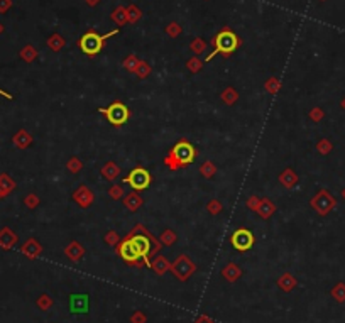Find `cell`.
Returning a JSON list of instances; mask_svg holds the SVG:
<instances>
[{"mask_svg": "<svg viewBox=\"0 0 345 323\" xmlns=\"http://www.w3.org/2000/svg\"><path fill=\"white\" fill-rule=\"evenodd\" d=\"M322 2H325V0H322Z\"/></svg>", "mask_w": 345, "mask_h": 323, "instance_id": "cell-52", "label": "cell"}, {"mask_svg": "<svg viewBox=\"0 0 345 323\" xmlns=\"http://www.w3.org/2000/svg\"><path fill=\"white\" fill-rule=\"evenodd\" d=\"M127 15H129L130 24H136V22H139L142 19V10L139 9L136 3H130V5L127 7Z\"/></svg>", "mask_w": 345, "mask_h": 323, "instance_id": "cell-28", "label": "cell"}, {"mask_svg": "<svg viewBox=\"0 0 345 323\" xmlns=\"http://www.w3.org/2000/svg\"><path fill=\"white\" fill-rule=\"evenodd\" d=\"M162 163H164V166L168 168V169H171V171H178V169H180V168H178V164H176V161L173 159V156L169 154V152L164 156V159H162Z\"/></svg>", "mask_w": 345, "mask_h": 323, "instance_id": "cell-40", "label": "cell"}, {"mask_svg": "<svg viewBox=\"0 0 345 323\" xmlns=\"http://www.w3.org/2000/svg\"><path fill=\"white\" fill-rule=\"evenodd\" d=\"M26 205H27L29 208H36V207L39 205V198H38L36 195H29V196L26 198Z\"/></svg>", "mask_w": 345, "mask_h": 323, "instance_id": "cell-46", "label": "cell"}, {"mask_svg": "<svg viewBox=\"0 0 345 323\" xmlns=\"http://www.w3.org/2000/svg\"><path fill=\"white\" fill-rule=\"evenodd\" d=\"M149 267H151V269H153L157 276H162V274L168 273L169 267H171V264H169V261L164 257V255L157 254V255H154V257L151 259Z\"/></svg>", "mask_w": 345, "mask_h": 323, "instance_id": "cell-13", "label": "cell"}, {"mask_svg": "<svg viewBox=\"0 0 345 323\" xmlns=\"http://www.w3.org/2000/svg\"><path fill=\"white\" fill-rule=\"evenodd\" d=\"M220 98L225 105H233V104H237V100H239V93H237V90L233 88V86H227V88L222 92Z\"/></svg>", "mask_w": 345, "mask_h": 323, "instance_id": "cell-22", "label": "cell"}, {"mask_svg": "<svg viewBox=\"0 0 345 323\" xmlns=\"http://www.w3.org/2000/svg\"><path fill=\"white\" fill-rule=\"evenodd\" d=\"M159 242L162 244V246H166V247H171V246H174V244L178 242V235H176V232L171 230V228H166V230L161 234Z\"/></svg>", "mask_w": 345, "mask_h": 323, "instance_id": "cell-24", "label": "cell"}, {"mask_svg": "<svg viewBox=\"0 0 345 323\" xmlns=\"http://www.w3.org/2000/svg\"><path fill=\"white\" fill-rule=\"evenodd\" d=\"M110 19H112V21H114L118 27L127 24V22H129V15H127V7H122V5L115 7L114 12L110 14Z\"/></svg>", "mask_w": 345, "mask_h": 323, "instance_id": "cell-21", "label": "cell"}, {"mask_svg": "<svg viewBox=\"0 0 345 323\" xmlns=\"http://www.w3.org/2000/svg\"><path fill=\"white\" fill-rule=\"evenodd\" d=\"M332 294H334V296L339 299V301H344V299H345V286L344 285H339L334 291H332Z\"/></svg>", "mask_w": 345, "mask_h": 323, "instance_id": "cell-43", "label": "cell"}, {"mask_svg": "<svg viewBox=\"0 0 345 323\" xmlns=\"http://www.w3.org/2000/svg\"><path fill=\"white\" fill-rule=\"evenodd\" d=\"M105 244H109V246H112V247H117L118 246V242H120V237H118V234L115 230H109L105 234Z\"/></svg>", "mask_w": 345, "mask_h": 323, "instance_id": "cell-38", "label": "cell"}, {"mask_svg": "<svg viewBox=\"0 0 345 323\" xmlns=\"http://www.w3.org/2000/svg\"><path fill=\"white\" fill-rule=\"evenodd\" d=\"M22 252L27 255L29 259H36L38 255H41V252H42V246L38 242L36 239H29L26 244L22 246Z\"/></svg>", "mask_w": 345, "mask_h": 323, "instance_id": "cell-18", "label": "cell"}, {"mask_svg": "<svg viewBox=\"0 0 345 323\" xmlns=\"http://www.w3.org/2000/svg\"><path fill=\"white\" fill-rule=\"evenodd\" d=\"M316 147H318V151L322 152V154H328V152H330V149H332V145L328 144L327 141H322V143H318Z\"/></svg>", "mask_w": 345, "mask_h": 323, "instance_id": "cell-47", "label": "cell"}, {"mask_svg": "<svg viewBox=\"0 0 345 323\" xmlns=\"http://www.w3.org/2000/svg\"><path fill=\"white\" fill-rule=\"evenodd\" d=\"M322 117H323V112H322V108H318V107H315L310 112V119L311 120H315V122H318V120H322Z\"/></svg>", "mask_w": 345, "mask_h": 323, "instance_id": "cell-45", "label": "cell"}, {"mask_svg": "<svg viewBox=\"0 0 345 323\" xmlns=\"http://www.w3.org/2000/svg\"><path fill=\"white\" fill-rule=\"evenodd\" d=\"M100 175L104 176L107 181H115V179L118 178V176H120V168H118L117 163H114V161H109V163H105L104 166H102Z\"/></svg>", "mask_w": 345, "mask_h": 323, "instance_id": "cell-16", "label": "cell"}, {"mask_svg": "<svg viewBox=\"0 0 345 323\" xmlns=\"http://www.w3.org/2000/svg\"><path fill=\"white\" fill-rule=\"evenodd\" d=\"M38 306L42 311L49 310L51 306H53V299H51V296H47V294H41V296L38 298Z\"/></svg>", "mask_w": 345, "mask_h": 323, "instance_id": "cell-39", "label": "cell"}, {"mask_svg": "<svg viewBox=\"0 0 345 323\" xmlns=\"http://www.w3.org/2000/svg\"><path fill=\"white\" fill-rule=\"evenodd\" d=\"M257 215L261 216V218H264V220H268V218H271L272 215H274V212H276V205L272 203V200H269V198H263L259 202V207H257Z\"/></svg>", "mask_w": 345, "mask_h": 323, "instance_id": "cell-15", "label": "cell"}, {"mask_svg": "<svg viewBox=\"0 0 345 323\" xmlns=\"http://www.w3.org/2000/svg\"><path fill=\"white\" fill-rule=\"evenodd\" d=\"M151 181H153V176H151V173L148 171L146 168L142 166H137L134 168L132 171L129 173V175L124 178V183L129 184L130 188H132L134 191H144L149 188Z\"/></svg>", "mask_w": 345, "mask_h": 323, "instance_id": "cell-6", "label": "cell"}, {"mask_svg": "<svg viewBox=\"0 0 345 323\" xmlns=\"http://www.w3.org/2000/svg\"><path fill=\"white\" fill-rule=\"evenodd\" d=\"M169 271H171L180 281H188V279L195 274L196 266L188 255H178L176 261H174L171 264V267H169Z\"/></svg>", "mask_w": 345, "mask_h": 323, "instance_id": "cell-7", "label": "cell"}, {"mask_svg": "<svg viewBox=\"0 0 345 323\" xmlns=\"http://www.w3.org/2000/svg\"><path fill=\"white\" fill-rule=\"evenodd\" d=\"M212 44H215V49L207 56V61H212L217 54H224L225 58L230 56L237 48H239L240 41L239 37L235 36V33H232L230 29H222L219 34L215 36V39H212Z\"/></svg>", "mask_w": 345, "mask_h": 323, "instance_id": "cell-1", "label": "cell"}, {"mask_svg": "<svg viewBox=\"0 0 345 323\" xmlns=\"http://www.w3.org/2000/svg\"><path fill=\"white\" fill-rule=\"evenodd\" d=\"M151 72H153V68H151V65L149 63H146V61H139V66H137V70L134 73L137 74L141 80H146V78L149 76Z\"/></svg>", "mask_w": 345, "mask_h": 323, "instance_id": "cell-34", "label": "cell"}, {"mask_svg": "<svg viewBox=\"0 0 345 323\" xmlns=\"http://www.w3.org/2000/svg\"><path fill=\"white\" fill-rule=\"evenodd\" d=\"M195 323H213V320L210 317H207V315H200L195 320Z\"/></svg>", "mask_w": 345, "mask_h": 323, "instance_id": "cell-48", "label": "cell"}, {"mask_svg": "<svg viewBox=\"0 0 345 323\" xmlns=\"http://www.w3.org/2000/svg\"><path fill=\"white\" fill-rule=\"evenodd\" d=\"M190 49L195 54H203L207 51V41H203L201 37H195L192 41V44H190Z\"/></svg>", "mask_w": 345, "mask_h": 323, "instance_id": "cell-32", "label": "cell"}, {"mask_svg": "<svg viewBox=\"0 0 345 323\" xmlns=\"http://www.w3.org/2000/svg\"><path fill=\"white\" fill-rule=\"evenodd\" d=\"M86 2V5L88 7H97L98 3H100V0H85Z\"/></svg>", "mask_w": 345, "mask_h": 323, "instance_id": "cell-49", "label": "cell"}, {"mask_svg": "<svg viewBox=\"0 0 345 323\" xmlns=\"http://www.w3.org/2000/svg\"><path fill=\"white\" fill-rule=\"evenodd\" d=\"M181 33H183V27H181L178 22H169L168 26H166V34H168L169 37H180Z\"/></svg>", "mask_w": 345, "mask_h": 323, "instance_id": "cell-37", "label": "cell"}, {"mask_svg": "<svg viewBox=\"0 0 345 323\" xmlns=\"http://www.w3.org/2000/svg\"><path fill=\"white\" fill-rule=\"evenodd\" d=\"M230 244L235 251L245 252L256 244V237L249 228H237L232 235H230Z\"/></svg>", "mask_w": 345, "mask_h": 323, "instance_id": "cell-8", "label": "cell"}, {"mask_svg": "<svg viewBox=\"0 0 345 323\" xmlns=\"http://www.w3.org/2000/svg\"><path fill=\"white\" fill-rule=\"evenodd\" d=\"M117 33H118V27L114 31H110V33H107L105 36H100V34H97L95 31H88V33L83 34L81 39L78 41V46H80V49L86 54V56H97V54L104 49V44H105L107 39L115 36Z\"/></svg>", "mask_w": 345, "mask_h": 323, "instance_id": "cell-2", "label": "cell"}, {"mask_svg": "<svg viewBox=\"0 0 345 323\" xmlns=\"http://www.w3.org/2000/svg\"><path fill=\"white\" fill-rule=\"evenodd\" d=\"M264 88L268 90V93H271V95H277V93L281 92V88H283V83H281L276 76H271L266 80Z\"/></svg>", "mask_w": 345, "mask_h": 323, "instance_id": "cell-25", "label": "cell"}, {"mask_svg": "<svg viewBox=\"0 0 345 323\" xmlns=\"http://www.w3.org/2000/svg\"><path fill=\"white\" fill-rule=\"evenodd\" d=\"M259 202H261V198H257V196H249L247 202H245V205H247L249 210L256 212L257 207H259Z\"/></svg>", "mask_w": 345, "mask_h": 323, "instance_id": "cell-42", "label": "cell"}, {"mask_svg": "<svg viewBox=\"0 0 345 323\" xmlns=\"http://www.w3.org/2000/svg\"><path fill=\"white\" fill-rule=\"evenodd\" d=\"M200 175L207 179H212L213 176L217 175V166L212 163V161H205V163L200 166Z\"/></svg>", "mask_w": 345, "mask_h": 323, "instance_id": "cell-26", "label": "cell"}, {"mask_svg": "<svg viewBox=\"0 0 345 323\" xmlns=\"http://www.w3.org/2000/svg\"><path fill=\"white\" fill-rule=\"evenodd\" d=\"M334 205H335L334 198H332V196L328 195L327 191H320L318 195H316L315 198L311 200V207L315 208L318 214H322V215L328 214V212L332 210V207H334Z\"/></svg>", "mask_w": 345, "mask_h": 323, "instance_id": "cell-10", "label": "cell"}, {"mask_svg": "<svg viewBox=\"0 0 345 323\" xmlns=\"http://www.w3.org/2000/svg\"><path fill=\"white\" fill-rule=\"evenodd\" d=\"M15 240H17V237H15L14 234L9 230V228H3V232H2V235H0V244H2L3 247H12L15 244Z\"/></svg>", "mask_w": 345, "mask_h": 323, "instance_id": "cell-29", "label": "cell"}, {"mask_svg": "<svg viewBox=\"0 0 345 323\" xmlns=\"http://www.w3.org/2000/svg\"><path fill=\"white\" fill-rule=\"evenodd\" d=\"M344 196H345V191H344Z\"/></svg>", "mask_w": 345, "mask_h": 323, "instance_id": "cell-51", "label": "cell"}, {"mask_svg": "<svg viewBox=\"0 0 345 323\" xmlns=\"http://www.w3.org/2000/svg\"><path fill=\"white\" fill-rule=\"evenodd\" d=\"M117 249V254L120 255L124 261L129 264V266H136V267H142V266H146L144 261H142V257H141V254H139V251H137V247L134 246V242H132V239L127 235V237L124 240H120L118 242V246L115 247Z\"/></svg>", "mask_w": 345, "mask_h": 323, "instance_id": "cell-5", "label": "cell"}, {"mask_svg": "<svg viewBox=\"0 0 345 323\" xmlns=\"http://www.w3.org/2000/svg\"><path fill=\"white\" fill-rule=\"evenodd\" d=\"M109 196L112 200H115V202H118V200H124L125 196V190L122 184H112V186L109 188Z\"/></svg>", "mask_w": 345, "mask_h": 323, "instance_id": "cell-31", "label": "cell"}, {"mask_svg": "<svg viewBox=\"0 0 345 323\" xmlns=\"http://www.w3.org/2000/svg\"><path fill=\"white\" fill-rule=\"evenodd\" d=\"M139 61L141 60H139L136 54H129V56L122 61V68H125V72H129V73H134L139 66Z\"/></svg>", "mask_w": 345, "mask_h": 323, "instance_id": "cell-27", "label": "cell"}, {"mask_svg": "<svg viewBox=\"0 0 345 323\" xmlns=\"http://www.w3.org/2000/svg\"><path fill=\"white\" fill-rule=\"evenodd\" d=\"M36 56H38V53H36L33 48H26V49L22 51V58L26 61H33Z\"/></svg>", "mask_w": 345, "mask_h": 323, "instance_id": "cell-44", "label": "cell"}, {"mask_svg": "<svg viewBox=\"0 0 345 323\" xmlns=\"http://www.w3.org/2000/svg\"><path fill=\"white\" fill-rule=\"evenodd\" d=\"M100 113H104L105 119L112 125H115V127H120V125H124L130 119V110L122 102H114L107 108H100Z\"/></svg>", "mask_w": 345, "mask_h": 323, "instance_id": "cell-4", "label": "cell"}, {"mask_svg": "<svg viewBox=\"0 0 345 323\" xmlns=\"http://www.w3.org/2000/svg\"><path fill=\"white\" fill-rule=\"evenodd\" d=\"M14 143L19 145L21 149H26L27 145H29L31 143H33V137L29 136V132H26V131H21L15 136V139H14Z\"/></svg>", "mask_w": 345, "mask_h": 323, "instance_id": "cell-30", "label": "cell"}, {"mask_svg": "<svg viewBox=\"0 0 345 323\" xmlns=\"http://www.w3.org/2000/svg\"><path fill=\"white\" fill-rule=\"evenodd\" d=\"M296 285H298L296 278H295V276H291L289 273H284L279 279H277V286H279V289L284 291V293H289V291H293L296 287Z\"/></svg>", "mask_w": 345, "mask_h": 323, "instance_id": "cell-20", "label": "cell"}, {"mask_svg": "<svg viewBox=\"0 0 345 323\" xmlns=\"http://www.w3.org/2000/svg\"><path fill=\"white\" fill-rule=\"evenodd\" d=\"M186 68H188L192 73H198V72H201V68H203V61H201L198 56H192L188 61H186Z\"/></svg>", "mask_w": 345, "mask_h": 323, "instance_id": "cell-35", "label": "cell"}, {"mask_svg": "<svg viewBox=\"0 0 345 323\" xmlns=\"http://www.w3.org/2000/svg\"><path fill=\"white\" fill-rule=\"evenodd\" d=\"M146 322H148V317H146L144 311H136L130 317V323H146Z\"/></svg>", "mask_w": 345, "mask_h": 323, "instance_id": "cell-41", "label": "cell"}, {"mask_svg": "<svg viewBox=\"0 0 345 323\" xmlns=\"http://www.w3.org/2000/svg\"><path fill=\"white\" fill-rule=\"evenodd\" d=\"M222 276H224V279H227L229 283H235L237 279L242 276V269L237 266V264L230 262L224 267V269H222Z\"/></svg>", "mask_w": 345, "mask_h": 323, "instance_id": "cell-19", "label": "cell"}, {"mask_svg": "<svg viewBox=\"0 0 345 323\" xmlns=\"http://www.w3.org/2000/svg\"><path fill=\"white\" fill-rule=\"evenodd\" d=\"M88 306H90V296L86 293L83 294H71L70 296V308L71 313H88Z\"/></svg>", "mask_w": 345, "mask_h": 323, "instance_id": "cell-11", "label": "cell"}, {"mask_svg": "<svg viewBox=\"0 0 345 323\" xmlns=\"http://www.w3.org/2000/svg\"><path fill=\"white\" fill-rule=\"evenodd\" d=\"M73 202L80 208H88V207H92L95 202V195L86 184H80V186L73 191Z\"/></svg>", "mask_w": 345, "mask_h": 323, "instance_id": "cell-9", "label": "cell"}, {"mask_svg": "<svg viewBox=\"0 0 345 323\" xmlns=\"http://www.w3.org/2000/svg\"><path fill=\"white\" fill-rule=\"evenodd\" d=\"M298 175L293 171L291 168H286L283 173H279V183L283 184L284 188H295L298 184Z\"/></svg>", "mask_w": 345, "mask_h": 323, "instance_id": "cell-17", "label": "cell"}, {"mask_svg": "<svg viewBox=\"0 0 345 323\" xmlns=\"http://www.w3.org/2000/svg\"><path fill=\"white\" fill-rule=\"evenodd\" d=\"M169 154L173 156V159L176 161L178 168H186L195 161L196 157V149L192 143H188L186 139L178 141L176 144L173 145V149L169 151Z\"/></svg>", "mask_w": 345, "mask_h": 323, "instance_id": "cell-3", "label": "cell"}, {"mask_svg": "<svg viewBox=\"0 0 345 323\" xmlns=\"http://www.w3.org/2000/svg\"><path fill=\"white\" fill-rule=\"evenodd\" d=\"M122 203H124V207H125L129 212H137L139 208L142 207L144 200H142V196L139 195V191H130V193H127V195L124 196Z\"/></svg>", "mask_w": 345, "mask_h": 323, "instance_id": "cell-14", "label": "cell"}, {"mask_svg": "<svg viewBox=\"0 0 345 323\" xmlns=\"http://www.w3.org/2000/svg\"><path fill=\"white\" fill-rule=\"evenodd\" d=\"M66 169H68L70 173H73V175H78V173L83 169V163L80 157H70L68 163H66Z\"/></svg>", "mask_w": 345, "mask_h": 323, "instance_id": "cell-33", "label": "cell"}, {"mask_svg": "<svg viewBox=\"0 0 345 323\" xmlns=\"http://www.w3.org/2000/svg\"><path fill=\"white\" fill-rule=\"evenodd\" d=\"M344 107H345V100H344Z\"/></svg>", "mask_w": 345, "mask_h": 323, "instance_id": "cell-50", "label": "cell"}, {"mask_svg": "<svg viewBox=\"0 0 345 323\" xmlns=\"http://www.w3.org/2000/svg\"><path fill=\"white\" fill-rule=\"evenodd\" d=\"M222 210H224V205H222V202L220 200H210V202L207 203V212L210 215H219V214H222Z\"/></svg>", "mask_w": 345, "mask_h": 323, "instance_id": "cell-36", "label": "cell"}, {"mask_svg": "<svg viewBox=\"0 0 345 323\" xmlns=\"http://www.w3.org/2000/svg\"><path fill=\"white\" fill-rule=\"evenodd\" d=\"M85 247L81 246L78 240H73V242H70L68 246H66V249H65V254H66V257L70 259V261H73V262H78L80 259L85 255Z\"/></svg>", "mask_w": 345, "mask_h": 323, "instance_id": "cell-12", "label": "cell"}, {"mask_svg": "<svg viewBox=\"0 0 345 323\" xmlns=\"http://www.w3.org/2000/svg\"><path fill=\"white\" fill-rule=\"evenodd\" d=\"M47 46H49L51 51H56V53H59V51L66 46V41H65V37H63L61 34H53V36L47 39Z\"/></svg>", "mask_w": 345, "mask_h": 323, "instance_id": "cell-23", "label": "cell"}]
</instances>
